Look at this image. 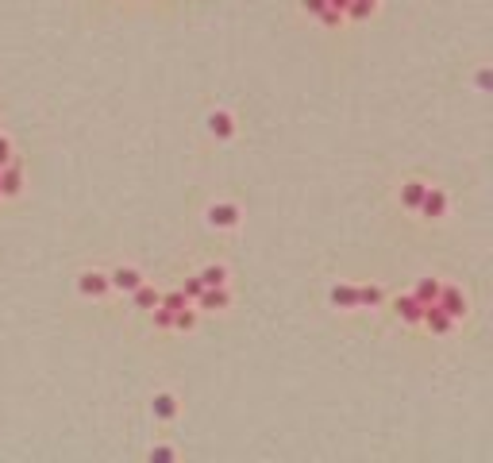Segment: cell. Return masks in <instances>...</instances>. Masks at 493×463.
<instances>
[{"instance_id":"cell-1","label":"cell","mask_w":493,"mask_h":463,"mask_svg":"<svg viewBox=\"0 0 493 463\" xmlns=\"http://www.w3.org/2000/svg\"><path fill=\"white\" fill-rule=\"evenodd\" d=\"M435 305L443 309L451 321L466 316V297H463V290H454V286H439V297H435Z\"/></svg>"},{"instance_id":"cell-2","label":"cell","mask_w":493,"mask_h":463,"mask_svg":"<svg viewBox=\"0 0 493 463\" xmlns=\"http://www.w3.org/2000/svg\"><path fill=\"white\" fill-rule=\"evenodd\" d=\"M420 217H428V220H439L447 213V193L443 189H432L428 186V193H424V201H420V208H416Z\"/></svg>"},{"instance_id":"cell-3","label":"cell","mask_w":493,"mask_h":463,"mask_svg":"<svg viewBox=\"0 0 493 463\" xmlns=\"http://www.w3.org/2000/svg\"><path fill=\"white\" fill-rule=\"evenodd\" d=\"M23 189V170L16 162H4L0 166V197H16Z\"/></svg>"},{"instance_id":"cell-4","label":"cell","mask_w":493,"mask_h":463,"mask_svg":"<svg viewBox=\"0 0 493 463\" xmlns=\"http://www.w3.org/2000/svg\"><path fill=\"white\" fill-rule=\"evenodd\" d=\"M108 286L120 290V294H131L135 286H143V274H139L135 266H120V270H112V274H108Z\"/></svg>"},{"instance_id":"cell-5","label":"cell","mask_w":493,"mask_h":463,"mask_svg":"<svg viewBox=\"0 0 493 463\" xmlns=\"http://www.w3.org/2000/svg\"><path fill=\"white\" fill-rule=\"evenodd\" d=\"M78 290L85 297H105L112 286H108V274H100V270H85V274L78 278Z\"/></svg>"},{"instance_id":"cell-6","label":"cell","mask_w":493,"mask_h":463,"mask_svg":"<svg viewBox=\"0 0 493 463\" xmlns=\"http://www.w3.org/2000/svg\"><path fill=\"white\" fill-rule=\"evenodd\" d=\"M208 224H212V228H235V224H239V205H232V201L212 205V208H208Z\"/></svg>"},{"instance_id":"cell-7","label":"cell","mask_w":493,"mask_h":463,"mask_svg":"<svg viewBox=\"0 0 493 463\" xmlns=\"http://www.w3.org/2000/svg\"><path fill=\"white\" fill-rule=\"evenodd\" d=\"M420 325H428L435 336H447V332H451V325H454V321H451V316H447L443 309H439V305L432 301V305H424V316H420Z\"/></svg>"},{"instance_id":"cell-8","label":"cell","mask_w":493,"mask_h":463,"mask_svg":"<svg viewBox=\"0 0 493 463\" xmlns=\"http://www.w3.org/2000/svg\"><path fill=\"white\" fill-rule=\"evenodd\" d=\"M197 305L201 309H228L232 305V294H228L223 286H204V294L197 297Z\"/></svg>"},{"instance_id":"cell-9","label":"cell","mask_w":493,"mask_h":463,"mask_svg":"<svg viewBox=\"0 0 493 463\" xmlns=\"http://www.w3.org/2000/svg\"><path fill=\"white\" fill-rule=\"evenodd\" d=\"M424 193H428V186L413 177V182H405V186H401V205L416 213V208H420V201H424Z\"/></svg>"},{"instance_id":"cell-10","label":"cell","mask_w":493,"mask_h":463,"mask_svg":"<svg viewBox=\"0 0 493 463\" xmlns=\"http://www.w3.org/2000/svg\"><path fill=\"white\" fill-rule=\"evenodd\" d=\"M397 313H401V321H408V325H420V316H424V305H420L413 294H405V297H397Z\"/></svg>"},{"instance_id":"cell-11","label":"cell","mask_w":493,"mask_h":463,"mask_svg":"<svg viewBox=\"0 0 493 463\" xmlns=\"http://www.w3.org/2000/svg\"><path fill=\"white\" fill-rule=\"evenodd\" d=\"M331 305L336 309H358V290L355 286H331Z\"/></svg>"},{"instance_id":"cell-12","label":"cell","mask_w":493,"mask_h":463,"mask_svg":"<svg viewBox=\"0 0 493 463\" xmlns=\"http://www.w3.org/2000/svg\"><path fill=\"white\" fill-rule=\"evenodd\" d=\"M208 128H212V136L232 139V136H235V120H232V112H212V116H208Z\"/></svg>"},{"instance_id":"cell-13","label":"cell","mask_w":493,"mask_h":463,"mask_svg":"<svg viewBox=\"0 0 493 463\" xmlns=\"http://www.w3.org/2000/svg\"><path fill=\"white\" fill-rule=\"evenodd\" d=\"M151 409H155L158 421H174V413H177V398H174V394H155Z\"/></svg>"},{"instance_id":"cell-14","label":"cell","mask_w":493,"mask_h":463,"mask_svg":"<svg viewBox=\"0 0 493 463\" xmlns=\"http://www.w3.org/2000/svg\"><path fill=\"white\" fill-rule=\"evenodd\" d=\"M374 8H377V0H347L343 16H347V20H370V12Z\"/></svg>"},{"instance_id":"cell-15","label":"cell","mask_w":493,"mask_h":463,"mask_svg":"<svg viewBox=\"0 0 493 463\" xmlns=\"http://www.w3.org/2000/svg\"><path fill=\"white\" fill-rule=\"evenodd\" d=\"M416 301H420V305H432L435 297H439V282H435V278H420V286H416Z\"/></svg>"},{"instance_id":"cell-16","label":"cell","mask_w":493,"mask_h":463,"mask_svg":"<svg viewBox=\"0 0 493 463\" xmlns=\"http://www.w3.org/2000/svg\"><path fill=\"white\" fill-rule=\"evenodd\" d=\"M131 297H135V305H139V309H155V305H158V290H155V286H146V282L131 290Z\"/></svg>"},{"instance_id":"cell-17","label":"cell","mask_w":493,"mask_h":463,"mask_svg":"<svg viewBox=\"0 0 493 463\" xmlns=\"http://www.w3.org/2000/svg\"><path fill=\"white\" fill-rule=\"evenodd\" d=\"M358 290V309H374L382 301V286H355Z\"/></svg>"},{"instance_id":"cell-18","label":"cell","mask_w":493,"mask_h":463,"mask_svg":"<svg viewBox=\"0 0 493 463\" xmlns=\"http://www.w3.org/2000/svg\"><path fill=\"white\" fill-rule=\"evenodd\" d=\"M197 278H201L204 286H223V282H228V270H223V266H204Z\"/></svg>"},{"instance_id":"cell-19","label":"cell","mask_w":493,"mask_h":463,"mask_svg":"<svg viewBox=\"0 0 493 463\" xmlns=\"http://www.w3.org/2000/svg\"><path fill=\"white\" fill-rule=\"evenodd\" d=\"M158 305H166V309H174V313H177V309L189 305V297H185L182 290H170V294H158Z\"/></svg>"},{"instance_id":"cell-20","label":"cell","mask_w":493,"mask_h":463,"mask_svg":"<svg viewBox=\"0 0 493 463\" xmlns=\"http://www.w3.org/2000/svg\"><path fill=\"white\" fill-rule=\"evenodd\" d=\"M193 325H197V309L185 305V309H177V313H174V328H185V332H189Z\"/></svg>"},{"instance_id":"cell-21","label":"cell","mask_w":493,"mask_h":463,"mask_svg":"<svg viewBox=\"0 0 493 463\" xmlns=\"http://www.w3.org/2000/svg\"><path fill=\"white\" fill-rule=\"evenodd\" d=\"M182 294H185V297H189V301H197V297H201V294H204V282H201V278H197V274H193V278H185V286H182Z\"/></svg>"},{"instance_id":"cell-22","label":"cell","mask_w":493,"mask_h":463,"mask_svg":"<svg viewBox=\"0 0 493 463\" xmlns=\"http://www.w3.org/2000/svg\"><path fill=\"white\" fill-rule=\"evenodd\" d=\"M155 328H174V309L155 305Z\"/></svg>"},{"instance_id":"cell-23","label":"cell","mask_w":493,"mask_h":463,"mask_svg":"<svg viewBox=\"0 0 493 463\" xmlns=\"http://www.w3.org/2000/svg\"><path fill=\"white\" fill-rule=\"evenodd\" d=\"M320 23H324V28H339V23H343V12L324 8V12H320Z\"/></svg>"},{"instance_id":"cell-24","label":"cell","mask_w":493,"mask_h":463,"mask_svg":"<svg viewBox=\"0 0 493 463\" xmlns=\"http://www.w3.org/2000/svg\"><path fill=\"white\" fill-rule=\"evenodd\" d=\"M324 8H328V0H305V12H312V16H320Z\"/></svg>"},{"instance_id":"cell-25","label":"cell","mask_w":493,"mask_h":463,"mask_svg":"<svg viewBox=\"0 0 493 463\" xmlns=\"http://www.w3.org/2000/svg\"><path fill=\"white\" fill-rule=\"evenodd\" d=\"M4 162H12V143L0 136V166H4Z\"/></svg>"},{"instance_id":"cell-26","label":"cell","mask_w":493,"mask_h":463,"mask_svg":"<svg viewBox=\"0 0 493 463\" xmlns=\"http://www.w3.org/2000/svg\"><path fill=\"white\" fill-rule=\"evenodd\" d=\"M151 460H174V448H155V452H151Z\"/></svg>"},{"instance_id":"cell-27","label":"cell","mask_w":493,"mask_h":463,"mask_svg":"<svg viewBox=\"0 0 493 463\" xmlns=\"http://www.w3.org/2000/svg\"><path fill=\"white\" fill-rule=\"evenodd\" d=\"M493 85V78H490V69H482V74H478V89H490Z\"/></svg>"},{"instance_id":"cell-28","label":"cell","mask_w":493,"mask_h":463,"mask_svg":"<svg viewBox=\"0 0 493 463\" xmlns=\"http://www.w3.org/2000/svg\"><path fill=\"white\" fill-rule=\"evenodd\" d=\"M328 8H336V12H343V8H347V0H328Z\"/></svg>"}]
</instances>
